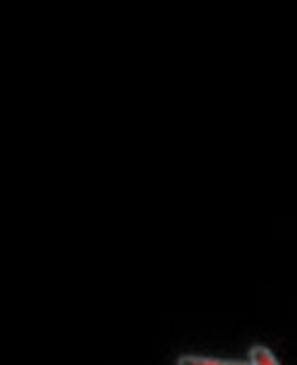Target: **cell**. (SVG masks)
Returning <instances> with one entry per match:
<instances>
[{"label": "cell", "instance_id": "2", "mask_svg": "<svg viewBox=\"0 0 297 365\" xmlns=\"http://www.w3.org/2000/svg\"><path fill=\"white\" fill-rule=\"evenodd\" d=\"M249 361H251V365H280V361L272 354L271 348L263 344L251 346V350H249Z\"/></svg>", "mask_w": 297, "mask_h": 365}, {"label": "cell", "instance_id": "1", "mask_svg": "<svg viewBox=\"0 0 297 365\" xmlns=\"http://www.w3.org/2000/svg\"><path fill=\"white\" fill-rule=\"evenodd\" d=\"M178 365H251V361L241 359H220L209 358V356H195V354H184L178 358Z\"/></svg>", "mask_w": 297, "mask_h": 365}]
</instances>
